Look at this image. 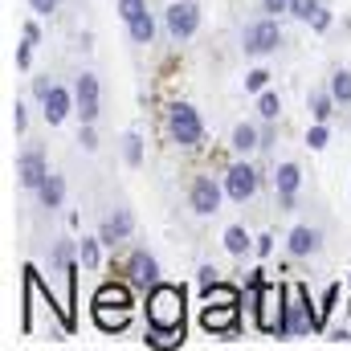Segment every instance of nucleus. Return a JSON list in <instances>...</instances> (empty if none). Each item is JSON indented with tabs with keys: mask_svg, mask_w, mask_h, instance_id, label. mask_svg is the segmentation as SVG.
<instances>
[{
	"mask_svg": "<svg viewBox=\"0 0 351 351\" xmlns=\"http://www.w3.org/2000/svg\"><path fill=\"white\" fill-rule=\"evenodd\" d=\"M25 123H29L25 102H12V131H16V135H25Z\"/></svg>",
	"mask_w": 351,
	"mask_h": 351,
	"instance_id": "nucleus-33",
	"label": "nucleus"
},
{
	"mask_svg": "<svg viewBox=\"0 0 351 351\" xmlns=\"http://www.w3.org/2000/svg\"><path fill=\"white\" fill-rule=\"evenodd\" d=\"M25 41H33V45H37V41H41V29H37V25H33V21H25Z\"/></svg>",
	"mask_w": 351,
	"mask_h": 351,
	"instance_id": "nucleus-42",
	"label": "nucleus"
},
{
	"mask_svg": "<svg viewBox=\"0 0 351 351\" xmlns=\"http://www.w3.org/2000/svg\"><path fill=\"white\" fill-rule=\"evenodd\" d=\"M241 45H245V53H250V58H265V53H274V49L282 45V29H278V21H274V16L254 21V25L245 29Z\"/></svg>",
	"mask_w": 351,
	"mask_h": 351,
	"instance_id": "nucleus-7",
	"label": "nucleus"
},
{
	"mask_svg": "<svg viewBox=\"0 0 351 351\" xmlns=\"http://www.w3.org/2000/svg\"><path fill=\"white\" fill-rule=\"evenodd\" d=\"M131 290L123 286V282H102L98 290H94V302H90V311H94V323H98V331H106V335H114V331H123L127 323H131Z\"/></svg>",
	"mask_w": 351,
	"mask_h": 351,
	"instance_id": "nucleus-2",
	"label": "nucleus"
},
{
	"mask_svg": "<svg viewBox=\"0 0 351 351\" xmlns=\"http://www.w3.org/2000/svg\"><path fill=\"white\" fill-rule=\"evenodd\" d=\"M250 245H254V237H250L241 225H229V229H225V250H229L233 258H245V254H250Z\"/></svg>",
	"mask_w": 351,
	"mask_h": 351,
	"instance_id": "nucleus-20",
	"label": "nucleus"
},
{
	"mask_svg": "<svg viewBox=\"0 0 351 351\" xmlns=\"http://www.w3.org/2000/svg\"><path fill=\"white\" fill-rule=\"evenodd\" d=\"M311 290L302 282H286V319H282V331L278 339H290V335H311L319 331V311H311Z\"/></svg>",
	"mask_w": 351,
	"mask_h": 351,
	"instance_id": "nucleus-3",
	"label": "nucleus"
},
{
	"mask_svg": "<svg viewBox=\"0 0 351 351\" xmlns=\"http://www.w3.org/2000/svg\"><path fill=\"white\" fill-rule=\"evenodd\" d=\"M98 241H102V237H98ZM98 241H94V237H82V241H78V258H82L86 269L98 265Z\"/></svg>",
	"mask_w": 351,
	"mask_h": 351,
	"instance_id": "nucleus-27",
	"label": "nucleus"
},
{
	"mask_svg": "<svg viewBox=\"0 0 351 351\" xmlns=\"http://www.w3.org/2000/svg\"><path fill=\"white\" fill-rule=\"evenodd\" d=\"M168 131H172V139L180 147H196L204 139V123H200V114H196L192 102H176L172 110H168Z\"/></svg>",
	"mask_w": 351,
	"mask_h": 351,
	"instance_id": "nucleus-6",
	"label": "nucleus"
},
{
	"mask_svg": "<svg viewBox=\"0 0 351 351\" xmlns=\"http://www.w3.org/2000/svg\"><path fill=\"white\" fill-rule=\"evenodd\" d=\"M327 139H331V131H327V123H315V127L306 131V143H311L315 152H323V147H327Z\"/></svg>",
	"mask_w": 351,
	"mask_h": 351,
	"instance_id": "nucleus-29",
	"label": "nucleus"
},
{
	"mask_svg": "<svg viewBox=\"0 0 351 351\" xmlns=\"http://www.w3.org/2000/svg\"><path fill=\"white\" fill-rule=\"evenodd\" d=\"M254 302H258V311H254L258 331H262V335H278V331H282V319H286V286L265 282L262 290L254 294Z\"/></svg>",
	"mask_w": 351,
	"mask_h": 351,
	"instance_id": "nucleus-5",
	"label": "nucleus"
},
{
	"mask_svg": "<svg viewBox=\"0 0 351 351\" xmlns=\"http://www.w3.org/2000/svg\"><path fill=\"white\" fill-rule=\"evenodd\" d=\"M131 225H135V221H131V213H127V208H114V213L102 221V241H106V245L127 241V237H131Z\"/></svg>",
	"mask_w": 351,
	"mask_h": 351,
	"instance_id": "nucleus-16",
	"label": "nucleus"
},
{
	"mask_svg": "<svg viewBox=\"0 0 351 351\" xmlns=\"http://www.w3.org/2000/svg\"><path fill=\"white\" fill-rule=\"evenodd\" d=\"M254 147H262L258 127H254V123H237V127H233V152H237V156H250Z\"/></svg>",
	"mask_w": 351,
	"mask_h": 351,
	"instance_id": "nucleus-18",
	"label": "nucleus"
},
{
	"mask_svg": "<svg viewBox=\"0 0 351 351\" xmlns=\"http://www.w3.org/2000/svg\"><path fill=\"white\" fill-rule=\"evenodd\" d=\"M74 102H78V98H70V90L66 86H49L45 94H41V106H45L41 114H45V123H49V127L66 123V114L74 110Z\"/></svg>",
	"mask_w": 351,
	"mask_h": 351,
	"instance_id": "nucleus-11",
	"label": "nucleus"
},
{
	"mask_svg": "<svg viewBox=\"0 0 351 351\" xmlns=\"http://www.w3.org/2000/svg\"><path fill=\"white\" fill-rule=\"evenodd\" d=\"M127 274H131V282L139 286V290H152L156 282H160V265L152 254H143V250H135L131 258H127Z\"/></svg>",
	"mask_w": 351,
	"mask_h": 351,
	"instance_id": "nucleus-13",
	"label": "nucleus"
},
{
	"mask_svg": "<svg viewBox=\"0 0 351 351\" xmlns=\"http://www.w3.org/2000/svg\"><path fill=\"white\" fill-rule=\"evenodd\" d=\"M139 143H143V139H139L135 131L123 139V156H127V164H139V160H143V147H139Z\"/></svg>",
	"mask_w": 351,
	"mask_h": 351,
	"instance_id": "nucleus-30",
	"label": "nucleus"
},
{
	"mask_svg": "<svg viewBox=\"0 0 351 351\" xmlns=\"http://www.w3.org/2000/svg\"><path fill=\"white\" fill-rule=\"evenodd\" d=\"M217 282H221V278H217V269H213V265H200V290L208 294V290H213Z\"/></svg>",
	"mask_w": 351,
	"mask_h": 351,
	"instance_id": "nucleus-35",
	"label": "nucleus"
},
{
	"mask_svg": "<svg viewBox=\"0 0 351 351\" xmlns=\"http://www.w3.org/2000/svg\"><path fill=\"white\" fill-rule=\"evenodd\" d=\"M311 25H315V33H327V29H331V12H327V8H319V12L311 16Z\"/></svg>",
	"mask_w": 351,
	"mask_h": 351,
	"instance_id": "nucleus-37",
	"label": "nucleus"
},
{
	"mask_svg": "<svg viewBox=\"0 0 351 351\" xmlns=\"http://www.w3.org/2000/svg\"><path fill=\"white\" fill-rule=\"evenodd\" d=\"M164 21H168V33L176 41H188L200 29V8H196V0H176V4H168Z\"/></svg>",
	"mask_w": 351,
	"mask_h": 351,
	"instance_id": "nucleus-9",
	"label": "nucleus"
},
{
	"mask_svg": "<svg viewBox=\"0 0 351 351\" xmlns=\"http://www.w3.org/2000/svg\"><path fill=\"white\" fill-rule=\"evenodd\" d=\"M254 192H258V168H250V164H233V168L225 172V196H229L233 204H245Z\"/></svg>",
	"mask_w": 351,
	"mask_h": 351,
	"instance_id": "nucleus-10",
	"label": "nucleus"
},
{
	"mask_svg": "<svg viewBox=\"0 0 351 351\" xmlns=\"http://www.w3.org/2000/svg\"><path fill=\"white\" fill-rule=\"evenodd\" d=\"M143 12H147V0H119V16H123L127 25H131L135 16H143Z\"/></svg>",
	"mask_w": 351,
	"mask_h": 351,
	"instance_id": "nucleus-28",
	"label": "nucleus"
},
{
	"mask_svg": "<svg viewBox=\"0 0 351 351\" xmlns=\"http://www.w3.org/2000/svg\"><path fill=\"white\" fill-rule=\"evenodd\" d=\"M45 176H49V168H45V156H41V152H25V156L16 160V180H21V188L37 192V188L45 184Z\"/></svg>",
	"mask_w": 351,
	"mask_h": 351,
	"instance_id": "nucleus-12",
	"label": "nucleus"
},
{
	"mask_svg": "<svg viewBox=\"0 0 351 351\" xmlns=\"http://www.w3.org/2000/svg\"><path fill=\"white\" fill-rule=\"evenodd\" d=\"M262 12H290V0H262Z\"/></svg>",
	"mask_w": 351,
	"mask_h": 351,
	"instance_id": "nucleus-41",
	"label": "nucleus"
},
{
	"mask_svg": "<svg viewBox=\"0 0 351 351\" xmlns=\"http://www.w3.org/2000/svg\"><path fill=\"white\" fill-rule=\"evenodd\" d=\"M143 343H147V348H180V343H184V335H168V331H156V327H147Z\"/></svg>",
	"mask_w": 351,
	"mask_h": 351,
	"instance_id": "nucleus-26",
	"label": "nucleus"
},
{
	"mask_svg": "<svg viewBox=\"0 0 351 351\" xmlns=\"http://www.w3.org/2000/svg\"><path fill=\"white\" fill-rule=\"evenodd\" d=\"M70 258H74V245H70V241H62V245L53 250V265H70Z\"/></svg>",
	"mask_w": 351,
	"mask_h": 351,
	"instance_id": "nucleus-36",
	"label": "nucleus"
},
{
	"mask_svg": "<svg viewBox=\"0 0 351 351\" xmlns=\"http://www.w3.org/2000/svg\"><path fill=\"white\" fill-rule=\"evenodd\" d=\"M311 114H315V123H327L335 114V94L331 90H315L311 94Z\"/></svg>",
	"mask_w": 351,
	"mask_h": 351,
	"instance_id": "nucleus-22",
	"label": "nucleus"
},
{
	"mask_svg": "<svg viewBox=\"0 0 351 351\" xmlns=\"http://www.w3.org/2000/svg\"><path fill=\"white\" fill-rule=\"evenodd\" d=\"M265 86H269V70H250V74H245V90H250V94H262Z\"/></svg>",
	"mask_w": 351,
	"mask_h": 351,
	"instance_id": "nucleus-31",
	"label": "nucleus"
},
{
	"mask_svg": "<svg viewBox=\"0 0 351 351\" xmlns=\"http://www.w3.org/2000/svg\"><path fill=\"white\" fill-rule=\"evenodd\" d=\"M298 184H302L298 164H278V172H274V188H278V196H294Z\"/></svg>",
	"mask_w": 351,
	"mask_h": 351,
	"instance_id": "nucleus-19",
	"label": "nucleus"
},
{
	"mask_svg": "<svg viewBox=\"0 0 351 351\" xmlns=\"http://www.w3.org/2000/svg\"><path fill=\"white\" fill-rule=\"evenodd\" d=\"M184 315H188V294H184V286L156 282V286L147 290V327L168 331V335H184Z\"/></svg>",
	"mask_w": 351,
	"mask_h": 351,
	"instance_id": "nucleus-1",
	"label": "nucleus"
},
{
	"mask_svg": "<svg viewBox=\"0 0 351 351\" xmlns=\"http://www.w3.org/2000/svg\"><path fill=\"white\" fill-rule=\"evenodd\" d=\"M29 58H33V41H25V45L16 49V66H21V70H29Z\"/></svg>",
	"mask_w": 351,
	"mask_h": 351,
	"instance_id": "nucleus-40",
	"label": "nucleus"
},
{
	"mask_svg": "<svg viewBox=\"0 0 351 351\" xmlns=\"http://www.w3.org/2000/svg\"><path fill=\"white\" fill-rule=\"evenodd\" d=\"M327 90L335 94V102H339V106H348V102H351V70H335V74H331V82H327Z\"/></svg>",
	"mask_w": 351,
	"mask_h": 351,
	"instance_id": "nucleus-24",
	"label": "nucleus"
},
{
	"mask_svg": "<svg viewBox=\"0 0 351 351\" xmlns=\"http://www.w3.org/2000/svg\"><path fill=\"white\" fill-rule=\"evenodd\" d=\"M127 29H131V41H135V45H152V41H156V21H152V12L135 16Z\"/></svg>",
	"mask_w": 351,
	"mask_h": 351,
	"instance_id": "nucleus-21",
	"label": "nucleus"
},
{
	"mask_svg": "<svg viewBox=\"0 0 351 351\" xmlns=\"http://www.w3.org/2000/svg\"><path fill=\"white\" fill-rule=\"evenodd\" d=\"M204 298H208V306L200 311V327L213 335H233L237 331V290L217 282Z\"/></svg>",
	"mask_w": 351,
	"mask_h": 351,
	"instance_id": "nucleus-4",
	"label": "nucleus"
},
{
	"mask_svg": "<svg viewBox=\"0 0 351 351\" xmlns=\"http://www.w3.org/2000/svg\"><path fill=\"white\" fill-rule=\"evenodd\" d=\"M29 8H33L37 16H49V12L58 8V0H29Z\"/></svg>",
	"mask_w": 351,
	"mask_h": 351,
	"instance_id": "nucleus-38",
	"label": "nucleus"
},
{
	"mask_svg": "<svg viewBox=\"0 0 351 351\" xmlns=\"http://www.w3.org/2000/svg\"><path fill=\"white\" fill-rule=\"evenodd\" d=\"M258 114H262L265 123H274V119L282 114V94H278V90H262V94H258Z\"/></svg>",
	"mask_w": 351,
	"mask_h": 351,
	"instance_id": "nucleus-23",
	"label": "nucleus"
},
{
	"mask_svg": "<svg viewBox=\"0 0 351 351\" xmlns=\"http://www.w3.org/2000/svg\"><path fill=\"white\" fill-rule=\"evenodd\" d=\"M74 98H78V119H82V123H94V119H98V78H94V74H82Z\"/></svg>",
	"mask_w": 351,
	"mask_h": 351,
	"instance_id": "nucleus-15",
	"label": "nucleus"
},
{
	"mask_svg": "<svg viewBox=\"0 0 351 351\" xmlns=\"http://www.w3.org/2000/svg\"><path fill=\"white\" fill-rule=\"evenodd\" d=\"M78 143H82L86 152H98V135H94V123H82V135H78Z\"/></svg>",
	"mask_w": 351,
	"mask_h": 351,
	"instance_id": "nucleus-34",
	"label": "nucleus"
},
{
	"mask_svg": "<svg viewBox=\"0 0 351 351\" xmlns=\"http://www.w3.org/2000/svg\"><path fill=\"white\" fill-rule=\"evenodd\" d=\"M221 196H225V184H217L213 176H196L192 192H188V204H192V213L213 217V213H221Z\"/></svg>",
	"mask_w": 351,
	"mask_h": 351,
	"instance_id": "nucleus-8",
	"label": "nucleus"
},
{
	"mask_svg": "<svg viewBox=\"0 0 351 351\" xmlns=\"http://www.w3.org/2000/svg\"><path fill=\"white\" fill-rule=\"evenodd\" d=\"M254 250H258V258H269V254H274V237H269V233L258 237V241H254Z\"/></svg>",
	"mask_w": 351,
	"mask_h": 351,
	"instance_id": "nucleus-39",
	"label": "nucleus"
},
{
	"mask_svg": "<svg viewBox=\"0 0 351 351\" xmlns=\"http://www.w3.org/2000/svg\"><path fill=\"white\" fill-rule=\"evenodd\" d=\"M319 241H323L319 229H311V225H294L290 237H286V254H290V258H311V254H319Z\"/></svg>",
	"mask_w": 351,
	"mask_h": 351,
	"instance_id": "nucleus-14",
	"label": "nucleus"
},
{
	"mask_svg": "<svg viewBox=\"0 0 351 351\" xmlns=\"http://www.w3.org/2000/svg\"><path fill=\"white\" fill-rule=\"evenodd\" d=\"M37 196H41L45 208H62V200H66V180H62L58 172H49L45 176V184L37 188Z\"/></svg>",
	"mask_w": 351,
	"mask_h": 351,
	"instance_id": "nucleus-17",
	"label": "nucleus"
},
{
	"mask_svg": "<svg viewBox=\"0 0 351 351\" xmlns=\"http://www.w3.org/2000/svg\"><path fill=\"white\" fill-rule=\"evenodd\" d=\"M339 294H343V286H339V282H331V286H327V294H323V306H319V331L327 327V319H331V311H335Z\"/></svg>",
	"mask_w": 351,
	"mask_h": 351,
	"instance_id": "nucleus-25",
	"label": "nucleus"
},
{
	"mask_svg": "<svg viewBox=\"0 0 351 351\" xmlns=\"http://www.w3.org/2000/svg\"><path fill=\"white\" fill-rule=\"evenodd\" d=\"M290 12H294L298 21H311V16L319 12V0H290Z\"/></svg>",
	"mask_w": 351,
	"mask_h": 351,
	"instance_id": "nucleus-32",
	"label": "nucleus"
}]
</instances>
